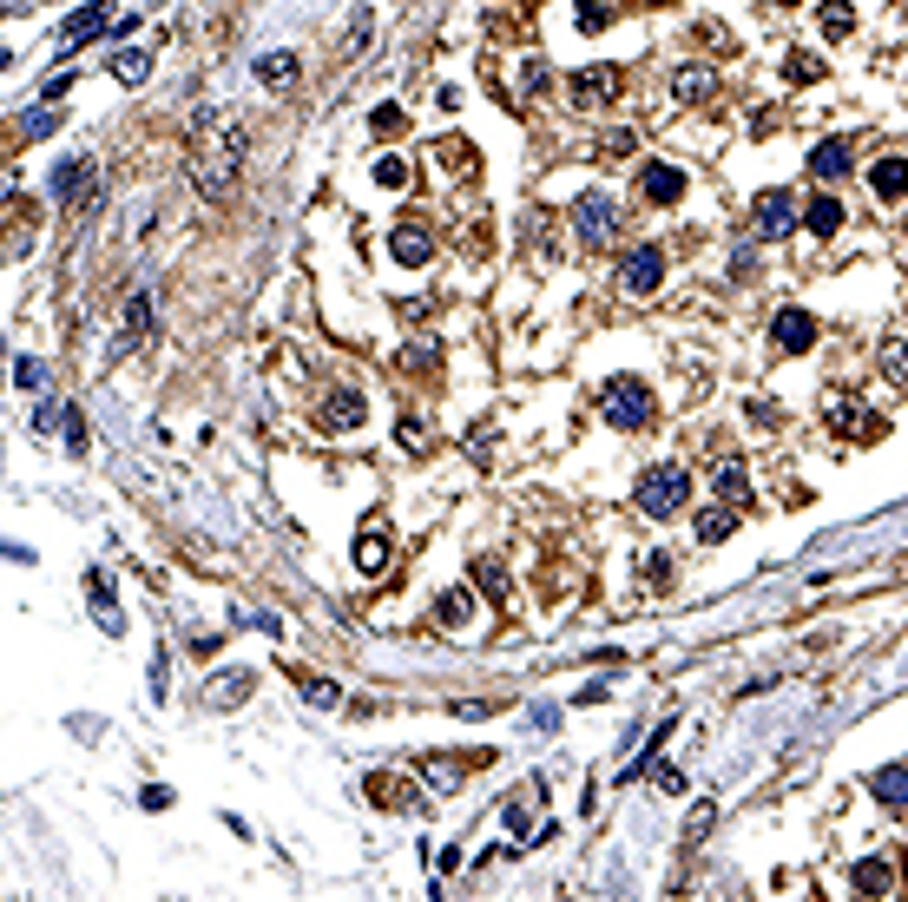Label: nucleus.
<instances>
[{
    "mask_svg": "<svg viewBox=\"0 0 908 902\" xmlns=\"http://www.w3.org/2000/svg\"><path fill=\"white\" fill-rule=\"evenodd\" d=\"M244 152H251V139H244V126H231V119H218V112L204 106L198 119H191V185H198L204 205H224L237 185V165H244Z\"/></svg>",
    "mask_w": 908,
    "mask_h": 902,
    "instance_id": "nucleus-1",
    "label": "nucleus"
},
{
    "mask_svg": "<svg viewBox=\"0 0 908 902\" xmlns=\"http://www.w3.org/2000/svg\"><path fill=\"white\" fill-rule=\"evenodd\" d=\"M599 415H606L612 428H645L652 422V389H645L639 376H612L606 389H599Z\"/></svg>",
    "mask_w": 908,
    "mask_h": 902,
    "instance_id": "nucleus-2",
    "label": "nucleus"
},
{
    "mask_svg": "<svg viewBox=\"0 0 908 902\" xmlns=\"http://www.w3.org/2000/svg\"><path fill=\"white\" fill-rule=\"evenodd\" d=\"M685 494H691V475H685V468H652V475L639 481V507H645V514H658V521H665V514H678V507H685Z\"/></svg>",
    "mask_w": 908,
    "mask_h": 902,
    "instance_id": "nucleus-3",
    "label": "nucleus"
},
{
    "mask_svg": "<svg viewBox=\"0 0 908 902\" xmlns=\"http://www.w3.org/2000/svg\"><path fill=\"white\" fill-rule=\"evenodd\" d=\"M797 218H803V205L790 198V191H757L751 198V231L757 238H790Z\"/></svg>",
    "mask_w": 908,
    "mask_h": 902,
    "instance_id": "nucleus-4",
    "label": "nucleus"
},
{
    "mask_svg": "<svg viewBox=\"0 0 908 902\" xmlns=\"http://www.w3.org/2000/svg\"><path fill=\"white\" fill-rule=\"evenodd\" d=\"M619 93H626V73H619V66H586V73H573V80H566V99H573L580 112L612 106Z\"/></svg>",
    "mask_w": 908,
    "mask_h": 902,
    "instance_id": "nucleus-5",
    "label": "nucleus"
},
{
    "mask_svg": "<svg viewBox=\"0 0 908 902\" xmlns=\"http://www.w3.org/2000/svg\"><path fill=\"white\" fill-rule=\"evenodd\" d=\"M573 231H580V238L593 244V251H606V244L619 238V205H612V198H593V191H586L580 205H573Z\"/></svg>",
    "mask_w": 908,
    "mask_h": 902,
    "instance_id": "nucleus-6",
    "label": "nucleus"
},
{
    "mask_svg": "<svg viewBox=\"0 0 908 902\" xmlns=\"http://www.w3.org/2000/svg\"><path fill=\"white\" fill-rule=\"evenodd\" d=\"M619 284H626L632 297H652V290L665 284V251H658V244H639V251H626V264H619Z\"/></svg>",
    "mask_w": 908,
    "mask_h": 902,
    "instance_id": "nucleus-7",
    "label": "nucleus"
},
{
    "mask_svg": "<svg viewBox=\"0 0 908 902\" xmlns=\"http://www.w3.org/2000/svg\"><path fill=\"white\" fill-rule=\"evenodd\" d=\"M639 198H645V205H678V198H685V172H678V165H665V159H645Z\"/></svg>",
    "mask_w": 908,
    "mask_h": 902,
    "instance_id": "nucleus-8",
    "label": "nucleus"
},
{
    "mask_svg": "<svg viewBox=\"0 0 908 902\" xmlns=\"http://www.w3.org/2000/svg\"><path fill=\"white\" fill-rule=\"evenodd\" d=\"M830 428L843 442H882V415L862 409V402H830Z\"/></svg>",
    "mask_w": 908,
    "mask_h": 902,
    "instance_id": "nucleus-9",
    "label": "nucleus"
},
{
    "mask_svg": "<svg viewBox=\"0 0 908 902\" xmlns=\"http://www.w3.org/2000/svg\"><path fill=\"white\" fill-rule=\"evenodd\" d=\"M112 27V0H86V7H79L73 20H66V33H60V47L66 53H79L86 47V40H99V33Z\"/></svg>",
    "mask_w": 908,
    "mask_h": 902,
    "instance_id": "nucleus-10",
    "label": "nucleus"
},
{
    "mask_svg": "<svg viewBox=\"0 0 908 902\" xmlns=\"http://www.w3.org/2000/svg\"><path fill=\"white\" fill-rule=\"evenodd\" d=\"M362 791H369V804H376V810H422V791H415L408 777H395V771H376Z\"/></svg>",
    "mask_w": 908,
    "mask_h": 902,
    "instance_id": "nucleus-11",
    "label": "nucleus"
},
{
    "mask_svg": "<svg viewBox=\"0 0 908 902\" xmlns=\"http://www.w3.org/2000/svg\"><path fill=\"white\" fill-rule=\"evenodd\" d=\"M770 336H777V349H783V356H803V349L816 343V317H810V310H777Z\"/></svg>",
    "mask_w": 908,
    "mask_h": 902,
    "instance_id": "nucleus-12",
    "label": "nucleus"
},
{
    "mask_svg": "<svg viewBox=\"0 0 908 902\" xmlns=\"http://www.w3.org/2000/svg\"><path fill=\"white\" fill-rule=\"evenodd\" d=\"M711 93H718V73H711V66H678V73H672V99H678V106H705Z\"/></svg>",
    "mask_w": 908,
    "mask_h": 902,
    "instance_id": "nucleus-13",
    "label": "nucleus"
},
{
    "mask_svg": "<svg viewBox=\"0 0 908 902\" xmlns=\"http://www.w3.org/2000/svg\"><path fill=\"white\" fill-rule=\"evenodd\" d=\"M316 422L336 428V435H343V428H356V422H362V396H356V389H329L323 409H316Z\"/></svg>",
    "mask_w": 908,
    "mask_h": 902,
    "instance_id": "nucleus-14",
    "label": "nucleus"
},
{
    "mask_svg": "<svg viewBox=\"0 0 908 902\" xmlns=\"http://www.w3.org/2000/svg\"><path fill=\"white\" fill-rule=\"evenodd\" d=\"M389 251H395V264H428V257H435V238H428L422 224H395Z\"/></svg>",
    "mask_w": 908,
    "mask_h": 902,
    "instance_id": "nucleus-15",
    "label": "nucleus"
},
{
    "mask_svg": "<svg viewBox=\"0 0 908 902\" xmlns=\"http://www.w3.org/2000/svg\"><path fill=\"white\" fill-rule=\"evenodd\" d=\"M40 428L66 435V448H86V422H79V409H73V402H47V409H40Z\"/></svg>",
    "mask_w": 908,
    "mask_h": 902,
    "instance_id": "nucleus-16",
    "label": "nucleus"
},
{
    "mask_svg": "<svg viewBox=\"0 0 908 902\" xmlns=\"http://www.w3.org/2000/svg\"><path fill=\"white\" fill-rule=\"evenodd\" d=\"M869 791H876V804L908 810V764H882V771L869 777Z\"/></svg>",
    "mask_w": 908,
    "mask_h": 902,
    "instance_id": "nucleus-17",
    "label": "nucleus"
},
{
    "mask_svg": "<svg viewBox=\"0 0 908 902\" xmlns=\"http://www.w3.org/2000/svg\"><path fill=\"white\" fill-rule=\"evenodd\" d=\"M849 165H856V152H849V139H823V145L810 152V172H816V178H843Z\"/></svg>",
    "mask_w": 908,
    "mask_h": 902,
    "instance_id": "nucleus-18",
    "label": "nucleus"
},
{
    "mask_svg": "<svg viewBox=\"0 0 908 902\" xmlns=\"http://www.w3.org/2000/svg\"><path fill=\"white\" fill-rule=\"evenodd\" d=\"M803 224H810L816 238H836V231H843V198H830V191L810 198V205H803Z\"/></svg>",
    "mask_w": 908,
    "mask_h": 902,
    "instance_id": "nucleus-19",
    "label": "nucleus"
},
{
    "mask_svg": "<svg viewBox=\"0 0 908 902\" xmlns=\"http://www.w3.org/2000/svg\"><path fill=\"white\" fill-rule=\"evenodd\" d=\"M869 191H876V198H902L908 191V159H876L869 165Z\"/></svg>",
    "mask_w": 908,
    "mask_h": 902,
    "instance_id": "nucleus-20",
    "label": "nucleus"
},
{
    "mask_svg": "<svg viewBox=\"0 0 908 902\" xmlns=\"http://www.w3.org/2000/svg\"><path fill=\"white\" fill-rule=\"evenodd\" d=\"M112 80L145 86V80H152V53H145V47H119V53H112Z\"/></svg>",
    "mask_w": 908,
    "mask_h": 902,
    "instance_id": "nucleus-21",
    "label": "nucleus"
},
{
    "mask_svg": "<svg viewBox=\"0 0 908 902\" xmlns=\"http://www.w3.org/2000/svg\"><path fill=\"white\" fill-rule=\"evenodd\" d=\"M816 27H823V40H849V33H856V7H849V0H823Z\"/></svg>",
    "mask_w": 908,
    "mask_h": 902,
    "instance_id": "nucleus-22",
    "label": "nucleus"
},
{
    "mask_svg": "<svg viewBox=\"0 0 908 902\" xmlns=\"http://www.w3.org/2000/svg\"><path fill=\"white\" fill-rule=\"evenodd\" d=\"M356 567H362V573H382V567H389V534L362 527V534H356Z\"/></svg>",
    "mask_w": 908,
    "mask_h": 902,
    "instance_id": "nucleus-23",
    "label": "nucleus"
},
{
    "mask_svg": "<svg viewBox=\"0 0 908 902\" xmlns=\"http://www.w3.org/2000/svg\"><path fill=\"white\" fill-rule=\"evenodd\" d=\"M53 198H60V205L86 198V159H66V165H53Z\"/></svg>",
    "mask_w": 908,
    "mask_h": 902,
    "instance_id": "nucleus-24",
    "label": "nucleus"
},
{
    "mask_svg": "<svg viewBox=\"0 0 908 902\" xmlns=\"http://www.w3.org/2000/svg\"><path fill=\"white\" fill-rule=\"evenodd\" d=\"M435 159H441V172H454V178H474V165H481L468 139H441V145H435Z\"/></svg>",
    "mask_w": 908,
    "mask_h": 902,
    "instance_id": "nucleus-25",
    "label": "nucleus"
},
{
    "mask_svg": "<svg viewBox=\"0 0 908 902\" xmlns=\"http://www.w3.org/2000/svg\"><path fill=\"white\" fill-rule=\"evenodd\" d=\"M856 889H862V896H889V889H895V870L882 863V856H869V863H856Z\"/></svg>",
    "mask_w": 908,
    "mask_h": 902,
    "instance_id": "nucleus-26",
    "label": "nucleus"
},
{
    "mask_svg": "<svg viewBox=\"0 0 908 902\" xmlns=\"http://www.w3.org/2000/svg\"><path fill=\"white\" fill-rule=\"evenodd\" d=\"M145 330H152V297H145V290H132V303H126V336H119V349H132Z\"/></svg>",
    "mask_w": 908,
    "mask_h": 902,
    "instance_id": "nucleus-27",
    "label": "nucleus"
},
{
    "mask_svg": "<svg viewBox=\"0 0 908 902\" xmlns=\"http://www.w3.org/2000/svg\"><path fill=\"white\" fill-rule=\"evenodd\" d=\"M86 593H93L99 626H106V633H126V619H119V606H112V593H106V580H99V573H86Z\"/></svg>",
    "mask_w": 908,
    "mask_h": 902,
    "instance_id": "nucleus-28",
    "label": "nucleus"
},
{
    "mask_svg": "<svg viewBox=\"0 0 908 902\" xmlns=\"http://www.w3.org/2000/svg\"><path fill=\"white\" fill-rule=\"evenodd\" d=\"M251 698V672H218L211 679V705H244Z\"/></svg>",
    "mask_w": 908,
    "mask_h": 902,
    "instance_id": "nucleus-29",
    "label": "nucleus"
},
{
    "mask_svg": "<svg viewBox=\"0 0 908 902\" xmlns=\"http://www.w3.org/2000/svg\"><path fill=\"white\" fill-rule=\"evenodd\" d=\"M718 494L731 507H744V494H751V475H744V461H718Z\"/></svg>",
    "mask_w": 908,
    "mask_h": 902,
    "instance_id": "nucleus-30",
    "label": "nucleus"
},
{
    "mask_svg": "<svg viewBox=\"0 0 908 902\" xmlns=\"http://www.w3.org/2000/svg\"><path fill=\"white\" fill-rule=\"evenodd\" d=\"M731 527H737V514H731V507H705V514H698V540H705V547L731 540Z\"/></svg>",
    "mask_w": 908,
    "mask_h": 902,
    "instance_id": "nucleus-31",
    "label": "nucleus"
},
{
    "mask_svg": "<svg viewBox=\"0 0 908 902\" xmlns=\"http://www.w3.org/2000/svg\"><path fill=\"white\" fill-rule=\"evenodd\" d=\"M876 363H882V376H889L895 389H908V343H902V336H889V343H882Z\"/></svg>",
    "mask_w": 908,
    "mask_h": 902,
    "instance_id": "nucleus-32",
    "label": "nucleus"
},
{
    "mask_svg": "<svg viewBox=\"0 0 908 902\" xmlns=\"http://www.w3.org/2000/svg\"><path fill=\"white\" fill-rule=\"evenodd\" d=\"M257 80L264 86H297V60H290V53H264V60H257Z\"/></svg>",
    "mask_w": 908,
    "mask_h": 902,
    "instance_id": "nucleus-33",
    "label": "nucleus"
},
{
    "mask_svg": "<svg viewBox=\"0 0 908 902\" xmlns=\"http://www.w3.org/2000/svg\"><path fill=\"white\" fill-rule=\"evenodd\" d=\"M461 771H468L461 758H422V777L435 784V791H454V784H461Z\"/></svg>",
    "mask_w": 908,
    "mask_h": 902,
    "instance_id": "nucleus-34",
    "label": "nucleus"
},
{
    "mask_svg": "<svg viewBox=\"0 0 908 902\" xmlns=\"http://www.w3.org/2000/svg\"><path fill=\"white\" fill-rule=\"evenodd\" d=\"M369 126H376V139H402V132H408V112H402V106H376V112H369Z\"/></svg>",
    "mask_w": 908,
    "mask_h": 902,
    "instance_id": "nucleus-35",
    "label": "nucleus"
},
{
    "mask_svg": "<svg viewBox=\"0 0 908 902\" xmlns=\"http://www.w3.org/2000/svg\"><path fill=\"white\" fill-rule=\"evenodd\" d=\"M435 613H441V626H468V619H474V600H468V593H441Z\"/></svg>",
    "mask_w": 908,
    "mask_h": 902,
    "instance_id": "nucleus-36",
    "label": "nucleus"
},
{
    "mask_svg": "<svg viewBox=\"0 0 908 902\" xmlns=\"http://www.w3.org/2000/svg\"><path fill=\"white\" fill-rule=\"evenodd\" d=\"M402 369H408V376H435V369H441V356H435L428 343H415V349H402Z\"/></svg>",
    "mask_w": 908,
    "mask_h": 902,
    "instance_id": "nucleus-37",
    "label": "nucleus"
},
{
    "mask_svg": "<svg viewBox=\"0 0 908 902\" xmlns=\"http://www.w3.org/2000/svg\"><path fill=\"white\" fill-rule=\"evenodd\" d=\"M474 586H481L487 600H507V573L494 567V560H481V567H474Z\"/></svg>",
    "mask_w": 908,
    "mask_h": 902,
    "instance_id": "nucleus-38",
    "label": "nucleus"
},
{
    "mask_svg": "<svg viewBox=\"0 0 908 902\" xmlns=\"http://www.w3.org/2000/svg\"><path fill=\"white\" fill-rule=\"evenodd\" d=\"M376 185L382 191H402L408 185V159H389V152H382V159H376Z\"/></svg>",
    "mask_w": 908,
    "mask_h": 902,
    "instance_id": "nucleus-39",
    "label": "nucleus"
},
{
    "mask_svg": "<svg viewBox=\"0 0 908 902\" xmlns=\"http://www.w3.org/2000/svg\"><path fill=\"white\" fill-rule=\"evenodd\" d=\"M520 93H527V99L547 93V60H527V66H520Z\"/></svg>",
    "mask_w": 908,
    "mask_h": 902,
    "instance_id": "nucleus-40",
    "label": "nucleus"
},
{
    "mask_svg": "<svg viewBox=\"0 0 908 902\" xmlns=\"http://www.w3.org/2000/svg\"><path fill=\"white\" fill-rule=\"evenodd\" d=\"M395 435H402V448H408V455H422V448H428V428H422V415H402V428H395Z\"/></svg>",
    "mask_w": 908,
    "mask_h": 902,
    "instance_id": "nucleus-41",
    "label": "nucleus"
},
{
    "mask_svg": "<svg viewBox=\"0 0 908 902\" xmlns=\"http://www.w3.org/2000/svg\"><path fill=\"white\" fill-rule=\"evenodd\" d=\"M711 823H718V804H698V810L685 817V837H691V843H698V837H711Z\"/></svg>",
    "mask_w": 908,
    "mask_h": 902,
    "instance_id": "nucleus-42",
    "label": "nucleus"
},
{
    "mask_svg": "<svg viewBox=\"0 0 908 902\" xmlns=\"http://www.w3.org/2000/svg\"><path fill=\"white\" fill-rule=\"evenodd\" d=\"M14 382H20V389H47V363H33V356H27V363H14Z\"/></svg>",
    "mask_w": 908,
    "mask_h": 902,
    "instance_id": "nucleus-43",
    "label": "nucleus"
},
{
    "mask_svg": "<svg viewBox=\"0 0 908 902\" xmlns=\"http://www.w3.org/2000/svg\"><path fill=\"white\" fill-rule=\"evenodd\" d=\"M573 14H580V27H586V33H599V27H606V20H612V7H599V0H580V7H573Z\"/></svg>",
    "mask_w": 908,
    "mask_h": 902,
    "instance_id": "nucleus-44",
    "label": "nucleus"
},
{
    "mask_svg": "<svg viewBox=\"0 0 908 902\" xmlns=\"http://www.w3.org/2000/svg\"><path fill=\"white\" fill-rule=\"evenodd\" d=\"M783 73H790V80H823V60H803V53H790V60H783Z\"/></svg>",
    "mask_w": 908,
    "mask_h": 902,
    "instance_id": "nucleus-45",
    "label": "nucleus"
},
{
    "mask_svg": "<svg viewBox=\"0 0 908 902\" xmlns=\"http://www.w3.org/2000/svg\"><path fill=\"white\" fill-rule=\"evenodd\" d=\"M751 270H757V251H751V244H737V251H731V277H737V284H744V277H751Z\"/></svg>",
    "mask_w": 908,
    "mask_h": 902,
    "instance_id": "nucleus-46",
    "label": "nucleus"
},
{
    "mask_svg": "<svg viewBox=\"0 0 908 902\" xmlns=\"http://www.w3.org/2000/svg\"><path fill=\"white\" fill-rule=\"evenodd\" d=\"M53 119H60V106H40V112H27V139H40V132H53Z\"/></svg>",
    "mask_w": 908,
    "mask_h": 902,
    "instance_id": "nucleus-47",
    "label": "nucleus"
},
{
    "mask_svg": "<svg viewBox=\"0 0 908 902\" xmlns=\"http://www.w3.org/2000/svg\"><path fill=\"white\" fill-rule=\"evenodd\" d=\"M303 685V698H310V705H336V685H323V679H297Z\"/></svg>",
    "mask_w": 908,
    "mask_h": 902,
    "instance_id": "nucleus-48",
    "label": "nucleus"
},
{
    "mask_svg": "<svg viewBox=\"0 0 908 902\" xmlns=\"http://www.w3.org/2000/svg\"><path fill=\"white\" fill-rule=\"evenodd\" d=\"M645 580H652V586H672V560L652 554V560H645Z\"/></svg>",
    "mask_w": 908,
    "mask_h": 902,
    "instance_id": "nucleus-49",
    "label": "nucleus"
},
{
    "mask_svg": "<svg viewBox=\"0 0 908 902\" xmlns=\"http://www.w3.org/2000/svg\"><path fill=\"white\" fill-rule=\"evenodd\" d=\"M454 712H461V718H487V712H501V705H494V698H461Z\"/></svg>",
    "mask_w": 908,
    "mask_h": 902,
    "instance_id": "nucleus-50",
    "label": "nucleus"
},
{
    "mask_svg": "<svg viewBox=\"0 0 908 902\" xmlns=\"http://www.w3.org/2000/svg\"><path fill=\"white\" fill-rule=\"evenodd\" d=\"M599 152H606V159H626V152H632V132H612V139L599 145Z\"/></svg>",
    "mask_w": 908,
    "mask_h": 902,
    "instance_id": "nucleus-51",
    "label": "nucleus"
},
{
    "mask_svg": "<svg viewBox=\"0 0 908 902\" xmlns=\"http://www.w3.org/2000/svg\"><path fill=\"white\" fill-rule=\"evenodd\" d=\"M139 804H145V810H165V804H172V791H165V784H145Z\"/></svg>",
    "mask_w": 908,
    "mask_h": 902,
    "instance_id": "nucleus-52",
    "label": "nucleus"
},
{
    "mask_svg": "<svg viewBox=\"0 0 908 902\" xmlns=\"http://www.w3.org/2000/svg\"><path fill=\"white\" fill-rule=\"evenodd\" d=\"M7 7H40V0H7Z\"/></svg>",
    "mask_w": 908,
    "mask_h": 902,
    "instance_id": "nucleus-53",
    "label": "nucleus"
},
{
    "mask_svg": "<svg viewBox=\"0 0 908 902\" xmlns=\"http://www.w3.org/2000/svg\"><path fill=\"white\" fill-rule=\"evenodd\" d=\"M777 7H797V0H777Z\"/></svg>",
    "mask_w": 908,
    "mask_h": 902,
    "instance_id": "nucleus-54",
    "label": "nucleus"
}]
</instances>
